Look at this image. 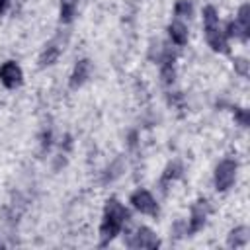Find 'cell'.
Instances as JSON below:
<instances>
[{
  "label": "cell",
  "mask_w": 250,
  "mask_h": 250,
  "mask_svg": "<svg viewBox=\"0 0 250 250\" xmlns=\"http://www.w3.org/2000/svg\"><path fill=\"white\" fill-rule=\"evenodd\" d=\"M129 219H131V215L119 199H115V197L107 199L105 205H104V219H102V225H100V244L102 246L109 244L121 232L123 225Z\"/></svg>",
  "instance_id": "6da1fadb"
},
{
  "label": "cell",
  "mask_w": 250,
  "mask_h": 250,
  "mask_svg": "<svg viewBox=\"0 0 250 250\" xmlns=\"http://www.w3.org/2000/svg\"><path fill=\"white\" fill-rule=\"evenodd\" d=\"M236 170H238L236 160H232V158L221 160L217 164V168H215V178H213L215 189L217 191H227L234 184V180H236Z\"/></svg>",
  "instance_id": "7a4b0ae2"
},
{
  "label": "cell",
  "mask_w": 250,
  "mask_h": 250,
  "mask_svg": "<svg viewBox=\"0 0 250 250\" xmlns=\"http://www.w3.org/2000/svg\"><path fill=\"white\" fill-rule=\"evenodd\" d=\"M209 213H211L209 201H207V199H197V201L191 205V215H189V219H188V223H186L188 234H195L197 230H201L203 225H205V221H207V217H209Z\"/></svg>",
  "instance_id": "3957f363"
},
{
  "label": "cell",
  "mask_w": 250,
  "mask_h": 250,
  "mask_svg": "<svg viewBox=\"0 0 250 250\" xmlns=\"http://www.w3.org/2000/svg\"><path fill=\"white\" fill-rule=\"evenodd\" d=\"M131 205L143 215H156L158 213V203L148 189H141V188L135 189L131 193Z\"/></svg>",
  "instance_id": "277c9868"
},
{
  "label": "cell",
  "mask_w": 250,
  "mask_h": 250,
  "mask_svg": "<svg viewBox=\"0 0 250 250\" xmlns=\"http://www.w3.org/2000/svg\"><path fill=\"white\" fill-rule=\"evenodd\" d=\"M23 80V72L20 68V64L16 61H6L2 66H0V82L6 86V88H18Z\"/></svg>",
  "instance_id": "5b68a950"
},
{
  "label": "cell",
  "mask_w": 250,
  "mask_h": 250,
  "mask_svg": "<svg viewBox=\"0 0 250 250\" xmlns=\"http://www.w3.org/2000/svg\"><path fill=\"white\" fill-rule=\"evenodd\" d=\"M205 27V39L209 43V47L215 51V53H229V39L225 37L223 29L217 25H203Z\"/></svg>",
  "instance_id": "8992f818"
},
{
  "label": "cell",
  "mask_w": 250,
  "mask_h": 250,
  "mask_svg": "<svg viewBox=\"0 0 250 250\" xmlns=\"http://www.w3.org/2000/svg\"><path fill=\"white\" fill-rule=\"evenodd\" d=\"M127 246L129 248H158L160 246V240L156 238V234L148 229V227H141L131 240H127Z\"/></svg>",
  "instance_id": "52a82bcc"
},
{
  "label": "cell",
  "mask_w": 250,
  "mask_h": 250,
  "mask_svg": "<svg viewBox=\"0 0 250 250\" xmlns=\"http://www.w3.org/2000/svg\"><path fill=\"white\" fill-rule=\"evenodd\" d=\"M90 72H92V62L90 59H80L76 64H74V70L70 74V80H68V86L72 90L80 88L88 78H90Z\"/></svg>",
  "instance_id": "ba28073f"
},
{
  "label": "cell",
  "mask_w": 250,
  "mask_h": 250,
  "mask_svg": "<svg viewBox=\"0 0 250 250\" xmlns=\"http://www.w3.org/2000/svg\"><path fill=\"white\" fill-rule=\"evenodd\" d=\"M234 21H236L238 31H240V41H248V37H250V6L248 4H242L238 8Z\"/></svg>",
  "instance_id": "9c48e42d"
},
{
  "label": "cell",
  "mask_w": 250,
  "mask_h": 250,
  "mask_svg": "<svg viewBox=\"0 0 250 250\" xmlns=\"http://www.w3.org/2000/svg\"><path fill=\"white\" fill-rule=\"evenodd\" d=\"M168 35H170L172 43L178 45V47H182V45L188 43V27H186L184 21H180V20H174V21L168 25Z\"/></svg>",
  "instance_id": "30bf717a"
},
{
  "label": "cell",
  "mask_w": 250,
  "mask_h": 250,
  "mask_svg": "<svg viewBox=\"0 0 250 250\" xmlns=\"http://www.w3.org/2000/svg\"><path fill=\"white\" fill-rule=\"evenodd\" d=\"M248 238H250V234H248V227L240 225V227H236V229H232V230L229 232L227 244H229L230 248H242V246L248 244Z\"/></svg>",
  "instance_id": "8fae6325"
},
{
  "label": "cell",
  "mask_w": 250,
  "mask_h": 250,
  "mask_svg": "<svg viewBox=\"0 0 250 250\" xmlns=\"http://www.w3.org/2000/svg\"><path fill=\"white\" fill-rule=\"evenodd\" d=\"M59 47L55 45V43H49V45H45V49L41 51V55H39V66H51V64H55L57 62V59H59Z\"/></svg>",
  "instance_id": "7c38bea8"
},
{
  "label": "cell",
  "mask_w": 250,
  "mask_h": 250,
  "mask_svg": "<svg viewBox=\"0 0 250 250\" xmlns=\"http://www.w3.org/2000/svg\"><path fill=\"white\" fill-rule=\"evenodd\" d=\"M76 0H61V8H59V18L62 23H70L74 14H76Z\"/></svg>",
  "instance_id": "4fadbf2b"
},
{
  "label": "cell",
  "mask_w": 250,
  "mask_h": 250,
  "mask_svg": "<svg viewBox=\"0 0 250 250\" xmlns=\"http://www.w3.org/2000/svg\"><path fill=\"white\" fill-rule=\"evenodd\" d=\"M180 176H182V164L176 160V162H172V164L166 166V170H164V174H162V184L174 182V180H178Z\"/></svg>",
  "instance_id": "5bb4252c"
},
{
  "label": "cell",
  "mask_w": 250,
  "mask_h": 250,
  "mask_svg": "<svg viewBox=\"0 0 250 250\" xmlns=\"http://www.w3.org/2000/svg\"><path fill=\"white\" fill-rule=\"evenodd\" d=\"M191 12H193V6H191L189 0H178V2L174 4V14H176L178 18H189Z\"/></svg>",
  "instance_id": "9a60e30c"
},
{
  "label": "cell",
  "mask_w": 250,
  "mask_h": 250,
  "mask_svg": "<svg viewBox=\"0 0 250 250\" xmlns=\"http://www.w3.org/2000/svg\"><path fill=\"white\" fill-rule=\"evenodd\" d=\"M219 23V14L215 6H205L203 8V25H217Z\"/></svg>",
  "instance_id": "2e32d148"
},
{
  "label": "cell",
  "mask_w": 250,
  "mask_h": 250,
  "mask_svg": "<svg viewBox=\"0 0 250 250\" xmlns=\"http://www.w3.org/2000/svg\"><path fill=\"white\" fill-rule=\"evenodd\" d=\"M232 113H234V119L238 121L240 127H248V123H250V113H248V109H244V107H234Z\"/></svg>",
  "instance_id": "e0dca14e"
},
{
  "label": "cell",
  "mask_w": 250,
  "mask_h": 250,
  "mask_svg": "<svg viewBox=\"0 0 250 250\" xmlns=\"http://www.w3.org/2000/svg\"><path fill=\"white\" fill-rule=\"evenodd\" d=\"M234 70L240 74V76H248V61L244 57H236L234 59Z\"/></svg>",
  "instance_id": "ac0fdd59"
},
{
  "label": "cell",
  "mask_w": 250,
  "mask_h": 250,
  "mask_svg": "<svg viewBox=\"0 0 250 250\" xmlns=\"http://www.w3.org/2000/svg\"><path fill=\"white\" fill-rule=\"evenodd\" d=\"M223 33H225V37H227V39H230V37H236V39H240V31H238V25H236V21H229Z\"/></svg>",
  "instance_id": "d6986e66"
},
{
  "label": "cell",
  "mask_w": 250,
  "mask_h": 250,
  "mask_svg": "<svg viewBox=\"0 0 250 250\" xmlns=\"http://www.w3.org/2000/svg\"><path fill=\"white\" fill-rule=\"evenodd\" d=\"M49 146H51V131L43 133V150L49 148Z\"/></svg>",
  "instance_id": "ffe728a7"
},
{
  "label": "cell",
  "mask_w": 250,
  "mask_h": 250,
  "mask_svg": "<svg viewBox=\"0 0 250 250\" xmlns=\"http://www.w3.org/2000/svg\"><path fill=\"white\" fill-rule=\"evenodd\" d=\"M8 10V0H0V16Z\"/></svg>",
  "instance_id": "44dd1931"
}]
</instances>
